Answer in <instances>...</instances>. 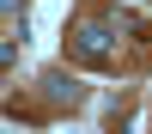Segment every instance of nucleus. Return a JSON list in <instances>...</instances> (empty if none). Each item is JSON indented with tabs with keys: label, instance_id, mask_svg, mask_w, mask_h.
Masks as SVG:
<instances>
[{
	"label": "nucleus",
	"instance_id": "f257e3e1",
	"mask_svg": "<svg viewBox=\"0 0 152 134\" xmlns=\"http://www.w3.org/2000/svg\"><path fill=\"white\" fill-rule=\"evenodd\" d=\"M73 55H79L85 67H110V61H116L110 18H79V24H73Z\"/></svg>",
	"mask_w": 152,
	"mask_h": 134
}]
</instances>
